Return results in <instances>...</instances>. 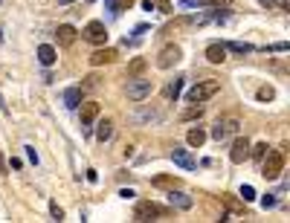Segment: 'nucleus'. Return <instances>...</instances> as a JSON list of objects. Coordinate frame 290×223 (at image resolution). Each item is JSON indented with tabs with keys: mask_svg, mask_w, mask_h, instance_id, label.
<instances>
[{
	"mask_svg": "<svg viewBox=\"0 0 290 223\" xmlns=\"http://www.w3.org/2000/svg\"><path fill=\"white\" fill-rule=\"evenodd\" d=\"M50 215H52V221H64V212H61L58 203H50Z\"/></svg>",
	"mask_w": 290,
	"mask_h": 223,
	"instance_id": "31",
	"label": "nucleus"
},
{
	"mask_svg": "<svg viewBox=\"0 0 290 223\" xmlns=\"http://www.w3.org/2000/svg\"><path fill=\"white\" fill-rule=\"evenodd\" d=\"M96 116H99V102L82 104V131H85V134H90V125L96 122Z\"/></svg>",
	"mask_w": 290,
	"mask_h": 223,
	"instance_id": "11",
	"label": "nucleus"
},
{
	"mask_svg": "<svg viewBox=\"0 0 290 223\" xmlns=\"http://www.w3.org/2000/svg\"><path fill=\"white\" fill-rule=\"evenodd\" d=\"M116 55H119L116 50H110V47H104V44H102L99 50L90 55V64H93V67H102V64H113V61H116Z\"/></svg>",
	"mask_w": 290,
	"mask_h": 223,
	"instance_id": "10",
	"label": "nucleus"
},
{
	"mask_svg": "<svg viewBox=\"0 0 290 223\" xmlns=\"http://www.w3.org/2000/svg\"><path fill=\"white\" fill-rule=\"evenodd\" d=\"M261 206H264V209H273L276 206V197H273V194H267V197L261 200Z\"/></svg>",
	"mask_w": 290,
	"mask_h": 223,
	"instance_id": "32",
	"label": "nucleus"
},
{
	"mask_svg": "<svg viewBox=\"0 0 290 223\" xmlns=\"http://www.w3.org/2000/svg\"><path fill=\"white\" fill-rule=\"evenodd\" d=\"M104 6H107V12H110V17H119V0H104Z\"/></svg>",
	"mask_w": 290,
	"mask_h": 223,
	"instance_id": "27",
	"label": "nucleus"
},
{
	"mask_svg": "<svg viewBox=\"0 0 290 223\" xmlns=\"http://www.w3.org/2000/svg\"><path fill=\"white\" fill-rule=\"evenodd\" d=\"M82 38L90 41V44H96V47H102L104 41H107V29H104L102 20H90L85 26V32H82Z\"/></svg>",
	"mask_w": 290,
	"mask_h": 223,
	"instance_id": "7",
	"label": "nucleus"
},
{
	"mask_svg": "<svg viewBox=\"0 0 290 223\" xmlns=\"http://www.w3.org/2000/svg\"><path fill=\"white\" fill-rule=\"evenodd\" d=\"M166 215H169V209L154 203V200H139L137 209H134V218L137 221H157V218H166Z\"/></svg>",
	"mask_w": 290,
	"mask_h": 223,
	"instance_id": "3",
	"label": "nucleus"
},
{
	"mask_svg": "<svg viewBox=\"0 0 290 223\" xmlns=\"http://www.w3.org/2000/svg\"><path fill=\"white\" fill-rule=\"evenodd\" d=\"M200 116H203V104H200V102H192L186 110L180 113V119H183V122H194V119H200Z\"/></svg>",
	"mask_w": 290,
	"mask_h": 223,
	"instance_id": "19",
	"label": "nucleus"
},
{
	"mask_svg": "<svg viewBox=\"0 0 290 223\" xmlns=\"http://www.w3.org/2000/svg\"><path fill=\"white\" fill-rule=\"evenodd\" d=\"M186 142L192 145V148H200V145L206 142V131L203 128H192V131L186 134Z\"/></svg>",
	"mask_w": 290,
	"mask_h": 223,
	"instance_id": "21",
	"label": "nucleus"
},
{
	"mask_svg": "<svg viewBox=\"0 0 290 223\" xmlns=\"http://www.w3.org/2000/svg\"><path fill=\"white\" fill-rule=\"evenodd\" d=\"M151 183H154V186H157V189H174V186H177V180H174V177H166V174H160V177H154Z\"/></svg>",
	"mask_w": 290,
	"mask_h": 223,
	"instance_id": "25",
	"label": "nucleus"
},
{
	"mask_svg": "<svg viewBox=\"0 0 290 223\" xmlns=\"http://www.w3.org/2000/svg\"><path fill=\"white\" fill-rule=\"evenodd\" d=\"M282 171H285V148L267 151L264 159H261V174H264V180H276Z\"/></svg>",
	"mask_w": 290,
	"mask_h": 223,
	"instance_id": "1",
	"label": "nucleus"
},
{
	"mask_svg": "<svg viewBox=\"0 0 290 223\" xmlns=\"http://www.w3.org/2000/svg\"><path fill=\"white\" fill-rule=\"evenodd\" d=\"M134 6V0H119V9H131Z\"/></svg>",
	"mask_w": 290,
	"mask_h": 223,
	"instance_id": "37",
	"label": "nucleus"
},
{
	"mask_svg": "<svg viewBox=\"0 0 290 223\" xmlns=\"http://www.w3.org/2000/svg\"><path fill=\"white\" fill-rule=\"evenodd\" d=\"M221 90V81L218 78H209V81H203V84H194L192 90L186 93V102H206L209 96H215Z\"/></svg>",
	"mask_w": 290,
	"mask_h": 223,
	"instance_id": "4",
	"label": "nucleus"
},
{
	"mask_svg": "<svg viewBox=\"0 0 290 223\" xmlns=\"http://www.w3.org/2000/svg\"><path fill=\"white\" fill-rule=\"evenodd\" d=\"M180 90H183V78H174V81H171V84L166 87V99H169V102H177Z\"/></svg>",
	"mask_w": 290,
	"mask_h": 223,
	"instance_id": "23",
	"label": "nucleus"
},
{
	"mask_svg": "<svg viewBox=\"0 0 290 223\" xmlns=\"http://www.w3.org/2000/svg\"><path fill=\"white\" fill-rule=\"evenodd\" d=\"M82 99H85V87H70V90H64V107H70V110H76L82 104Z\"/></svg>",
	"mask_w": 290,
	"mask_h": 223,
	"instance_id": "15",
	"label": "nucleus"
},
{
	"mask_svg": "<svg viewBox=\"0 0 290 223\" xmlns=\"http://www.w3.org/2000/svg\"><path fill=\"white\" fill-rule=\"evenodd\" d=\"M180 58H183V50L177 47V44H166L160 55H157V67L160 70H171L174 64H180Z\"/></svg>",
	"mask_w": 290,
	"mask_h": 223,
	"instance_id": "6",
	"label": "nucleus"
},
{
	"mask_svg": "<svg viewBox=\"0 0 290 223\" xmlns=\"http://www.w3.org/2000/svg\"><path fill=\"white\" fill-rule=\"evenodd\" d=\"M247 156H250V142H247L244 137H238L235 142H232V148H229V159L238 165V162H244Z\"/></svg>",
	"mask_w": 290,
	"mask_h": 223,
	"instance_id": "12",
	"label": "nucleus"
},
{
	"mask_svg": "<svg viewBox=\"0 0 290 223\" xmlns=\"http://www.w3.org/2000/svg\"><path fill=\"white\" fill-rule=\"evenodd\" d=\"M206 58H209V64H223V61H226L223 44H209V47H206Z\"/></svg>",
	"mask_w": 290,
	"mask_h": 223,
	"instance_id": "16",
	"label": "nucleus"
},
{
	"mask_svg": "<svg viewBox=\"0 0 290 223\" xmlns=\"http://www.w3.org/2000/svg\"><path fill=\"white\" fill-rule=\"evenodd\" d=\"M61 3H76V0H61Z\"/></svg>",
	"mask_w": 290,
	"mask_h": 223,
	"instance_id": "39",
	"label": "nucleus"
},
{
	"mask_svg": "<svg viewBox=\"0 0 290 223\" xmlns=\"http://www.w3.org/2000/svg\"><path fill=\"white\" fill-rule=\"evenodd\" d=\"M151 3H154V9H160L163 15H169L171 12V0H151Z\"/></svg>",
	"mask_w": 290,
	"mask_h": 223,
	"instance_id": "29",
	"label": "nucleus"
},
{
	"mask_svg": "<svg viewBox=\"0 0 290 223\" xmlns=\"http://www.w3.org/2000/svg\"><path fill=\"white\" fill-rule=\"evenodd\" d=\"M55 38H58V44H61V47H73V44H76V38H79V32H76V26L61 23V26L55 29Z\"/></svg>",
	"mask_w": 290,
	"mask_h": 223,
	"instance_id": "14",
	"label": "nucleus"
},
{
	"mask_svg": "<svg viewBox=\"0 0 290 223\" xmlns=\"http://www.w3.org/2000/svg\"><path fill=\"white\" fill-rule=\"evenodd\" d=\"M128 122H131V125H157V122H163V110L142 104L139 110H134V113L128 116Z\"/></svg>",
	"mask_w": 290,
	"mask_h": 223,
	"instance_id": "5",
	"label": "nucleus"
},
{
	"mask_svg": "<svg viewBox=\"0 0 290 223\" xmlns=\"http://www.w3.org/2000/svg\"><path fill=\"white\" fill-rule=\"evenodd\" d=\"M241 197H244V203L256 200V189H253V186H241Z\"/></svg>",
	"mask_w": 290,
	"mask_h": 223,
	"instance_id": "28",
	"label": "nucleus"
},
{
	"mask_svg": "<svg viewBox=\"0 0 290 223\" xmlns=\"http://www.w3.org/2000/svg\"><path fill=\"white\" fill-rule=\"evenodd\" d=\"M256 99H258V102H273V99H276V87L261 84V87H258V93H256Z\"/></svg>",
	"mask_w": 290,
	"mask_h": 223,
	"instance_id": "24",
	"label": "nucleus"
},
{
	"mask_svg": "<svg viewBox=\"0 0 290 223\" xmlns=\"http://www.w3.org/2000/svg\"><path fill=\"white\" fill-rule=\"evenodd\" d=\"M232 134H238V122L235 119H218L212 125V139H218V142H223V139L232 137Z\"/></svg>",
	"mask_w": 290,
	"mask_h": 223,
	"instance_id": "8",
	"label": "nucleus"
},
{
	"mask_svg": "<svg viewBox=\"0 0 290 223\" xmlns=\"http://www.w3.org/2000/svg\"><path fill=\"white\" fill-rule=\"evenodd\" d=\"M192 194H186V191H169V206L171 209H180V212H186V209H192Z\"/></svg>",
	"mask_w": 290,
	"mask_h": 223,
	"instance_id": "13",
	"label": "nucleus"
},
{
	"mask_svg": "<svg viewBox=\"0 0 290 223\" xmlns=\"http://www.w3.org/2000/svg\"><path fill=\"white\" fill-rule=\"evenodd\" d=\"M223 50H226V52H241V55H247V52H253L256 47H253V44H247V41H226V44H223Z\"/></svg>",
	"mask_w": 290,
	"mask_h": 223,
	"instance_id": "20",
	"label": "nucleus"
},
{
	"mask_svg": "<svg viewBox=\"0 0 290 223\" xmlns=\"http://www.w3.org/2000/svg\"><path fill=\"white\" fill-rule=\"evenodd\" d=\"M96 84H99V75H87V81L82 87H96Z\"/></svg>",
	"mask_w": 290,
	"mask_h": 223,
	"instance_id": "33",
	"label": "nucleus"
},
{
	"mask_svg": "<svg viewBox=\"0 0 290 223\" xmlns=\"http://www.w3.org/2000/svg\"><path fill=\"white\" fill-rule=\"evenodd\" d=\"M290 50V44H285V41H282V44H270V47H264V52H288Z\"/></svg>",
	"mask_w": 290,
	"mask_h": 223,
	"instance_id": "30",
	"label": "nucleus"
},
{
	"mask_svg": "<svg viewBox=\"0 0 290 223\" xmlns=\"http://www.w3.org/2000/svg\"><path fill=\"white\" fill-rule=\"evenodd\" d=\"M119 194H122V197H125V200H131V197H134V189H122Z\"/></svg>",
	"mask_w": 290,
	"mask_h": 223,
	"instance_id": "36",
	"label": "nucleus"
},
{
	"mask_svg": "<svg viewBox=\"0 0 290 223\" xmlns=\"http://www.w3.org/2000/svg\"><path fill=\"white\" fill-rule=\"evenodd\" d=\"M250 148H253V151H250V154H253V159H258V162H261V159H264V154H267V142H258V145H250Z\"/></svg>",
	"mask_w": 290,
	"mask_h": 223,
	"instance_id": "26",
	"label": "nucleus"
},
{
	"mask_svg": "<svg viewBox=\"0 0 290 223\" xmlns=\"http://www.w3.org/2000/svg\"><path fill=\"white\" fill-rule=\"evenodd\" d=\"M26 156H29L35 165H38V154H35V148H29V145H26Z\"/></svg>",
	"mask_w": 290,
	"mask_h": 223,
	"instance_id": "34",
	"label": "nucleus"
},
{
	"mask_svg": "<svg viewBox=\"0 0 290 223\" xmlns=\"http://www.w3.org/2000/svg\"><path fill=\"white\" fill-rule=\"evenodd\" d=\"M197 6H215L212 0H197Z\"/></svg>",
	"mask_w": 290,
	"mask_h": 223,
	"instance_id": "38",
	"label": "nucleus"
},
{
	"mask_svg": "<svg viewBox=\"0 0 290 223\" xmlns=\"http://www.w3.org/2000/svg\"><path fill=\"white\" fill-rule=\"evenodd\" d=\"M171 159H174V165H180L183 171H194V168H197L194 156L189 154L186 148H177V145H174V148H171Z\"/></svg>",
	"mask_w": 290,
	"mask_h": 223,
	"instance_id": "9",
	"label": "nucleus"
},
{
	"mask_svg": "<svg viewBox=\"0 0 290 223\" xmlns=\"http://www.w3.org/2000/svg\"><path fill=\"white\" fill-rule=\"evenodd\" d=\"M113 137V122H99V128H96V139H99V142H107V139Z\"/></svg>",
	"mask_w": 290,
	"mask_h": 223,
	"instance_id": "22",
	"label": "nucleus"
},
{
	"mask_svg": "<svg viewBox=\"0 0 290 223\" xmlns=\"http://www.w3.org/2000/svg\"><path fill=\"white\" fill-rule=\"evenodd\" d=\"M151 78H142V75H137V78H128V87H125V93H128V99L131 102H142V99H148L151 96Z\"/></svg>",
	"mask_w": 290,
	"mask_h": 223,
	"instance_id": "2",
	"label": "nucleus"
},
{
	"mask_svg": "<svg viewBox=\"0 0 290 223\" xmlns=\"http://www.w3.org/2000/svg\"><path fill=\"white\" fill-rule=\"evenodd\" d=\"M180 6H183V9H197V0H183Z\"/></svg>",
	"mask_w": 290,
	"mask_h": 223,
	"instance_id": "35",
	"label": "nucleus"
},
{
	"mask_svg": "<svg viewBox=\"0 0 290 223\" xmlns=\"http://www.w3.org/2000/svg\"><path fill=\"white\" fill-rule=\"evenodd\" d=\"M145 70H148V61H145L142 55L131 58V61H128V78H137V75H142Z\"/></svg>",
	"mask_w": 290,
	"mask_h": 223,
	"instance_id": "18",
	"label": "nucleus"
},
{
	"mask_svg": "<svg viewBox=\"0 0 290 223\" xmlns=\"http://www.w3.org/2000/svg\"><path fill=\"white\" fill-rule=\"evenodd\" d=\"M55 58H58V55H55V47H50V44H41V47H38V61H41L44 67H52Z\"/></svg>",
	"mask_w": 290,
	"mask_h": 223,
	"instance_id": "17",
	"label": "nucleus"
}]
</instances>
